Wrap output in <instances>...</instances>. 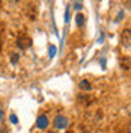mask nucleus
<instances>
[{"label": "nucleus", "instance_id": "10", "mask_svg": "<svg viewBox=\"0 0 131 133\" xmlns=\"http://www.w3.org/2000/svg\"><path fill=\"white\" fill-rule=\"evenodd\" d=\"M54 53H56V47H54V45H50V56L53 58V56H54Z\"/></svg>", "mask_w": 131, "mask_h": 133}, {"label": "nucleus", "instance_id": "6", "mask_svg": "<svg viewBox=\"0 0 131 133\" xmlns=\"http://www.w3.org/2000/svg\"><path fill=\"white\" fill-rule=\"evenodd\" d=\"M121 66H122L123 70H128V68L131 66V61L128 58H122L121 59Z\"/></svg>", "mask_w": 131, "mask_h": 133}, {"label": "nucleus", "instance_id": "1", "mask_svg": "<svg viewBox=\"0 0 131 133\" xmlns=\"http://www.w3.org/2000/svg\"><path fill=\"white\" fill-rule=\"evenodd\" d=\"M68 118L63 115H57L54 118V121H53V125H54V129H57V130H62V129H65L68 127Z\"/></svg>", "mask_w": 131, "mask_h": 133}, {"label": "nucleus", "instance_id": "15", "mask_svg": "<svg viewBox=\"0 0 131 133\" xmlns=\"http://www.w3.org/2000/svg\"><path fill=\"white\" fill-rule=\"evenodd\" d=\"M2 133H8V130H6V129H3V130H2Z\"/></svg>", "mask_w": 131, "mask_h": 133}, {"label": "nucleus", "instance_id": "7", "mask_svg": "<svg viewBox=\"0 0 131 133\" xmlns=\"http://www.w3.org/2000/svg\"><path fill=\"white\" fill-rule=\"evenodd\" d=\"M75 23H77V26L82 27V26L84 24V15H83V14H77V17H75Z\"/></svg>", "mask_w": 131, "mask_h": 133}, {"label": "nucleus", "instance_id": "16", "mask_svg": "<svg viewBox=\"0 0 131 133\" xmlns=\"http://www.w3.org/2000/svg\"><path fill=\"white\" fill-rule=\"evenodd\" d=\"M84 133H93V132H84Z\"/></svg>", "mask_w": 131, "mask_h": 133}, {"label": "nucleus", "instance_id": "9", "mask_svg": "<svg viewBox=\"0 0 131 133\" xmlns=\"http://www.w3.org/2000/svg\"><path fill=\"white\" fill-rule=\"evenodd\" d=\"M9 119H11V123H12V124H17V123H18V118H17V115H14V114H11Z\"/></svg>", "mask_w": 131, "mask_h": 133}, {"label": "nucleus", "instance_id": "11", "mask_svg": "<svg viewBox=\"0 0 131 133\" xmlns=\"http://www.w3.org/2000/svg\"><path fill=\"white\" fill-rule=\"evenodd\" d=\"M78 101H89L88 95H78Z\"/></svg>", "mask_w": 131, "mask_h": 133}, {"label": "nucleus", "instance_id": "12", "mask_svg": "<svg viewBox=\"0 0 131 133\" xmlns=\"http://www.w3.org/2000/svg\"><path fill=\"white\" fill-rule=\"evenodd\" d=\"M74 8H75V9H82L83 6H82V3H80V2H75V3H74Z\"/></svg>", "mask_w": 131, "mask_h": 133}, {"label": "nucleus", "instance_id": "8", "mask_svg": "<svg viewBox=\"0 0 131 133\" xmlns=\"http://www.w3.org/2000/svg\"><path fill=\"white\" fill-rule=\"evenodd\" d=\"M11 62H12V64H17V62H18V55H17V53H12V55H11Z\"/></svg>", "mask_w": 131, "mask_h": 133}, {"label": "nucleus", "instance_id": "14", "mask_svg": "<svg viewBox=\"0 0 131 133\" xmlns=\"http://www.w3.org/2000/svg\"><path fill=\"white\" fill-rule=\"evenodd\" d=\"M2 118H3V112H2V109H0V121H2Z\"/></svg>", "mask_w": 131, "mask_h": 133}, {"label": "nucleus", "instance_id": "2", "mask_svg": "<svg viewBox=\"0 0 131 133\" xmlns=\"http://www.w3.org/2000/svg\"><path fill=\"white\" fill-rule=\"evenodd\" d=\"M121 42L123 47H131V29H123L121 33Z\"/></svg>", "mask_w": 131, "mask_h": 133}, {"label": "nucleus", "instance_id": "5", "mask_svg": "<svg viewBox=\"0 0 131 133\" xmlns=\"http://www.w3.org/2000/svg\"><path fill=\"white\" fill-rule=\"evenodd\" d=\"M78 86H80L82 91H90L92 89V86H90V83L88 80H82V82L78 83Z\"/></svg>", "mask_w": 131, "mask_h": 133}, {"label": "nucleus", "instance_id": "4", "mask_svg": "<svg viewBox=\"0 0 131 133\" xmlns=\"http://www.w3.org/2000/svg\"><path fill=\"white\" fill-rule=\"evenodd\" d=\"M36 125H38L39 129H47V127H48V118L45 115H39L38 119H36Z\"/></svg>", "mask_w": 131, "mask_h": 133}, {"label": "nucleus", "instance_id": "3", "mask_svg": "<svg viewBox=\"0 0 131 133\" xmlns=\"http://www.w3.org/2000/svg\"><path fill=\"white\" fill-rule=\"evenodd\" d=\"M17 45H18V49H21V50H27L32 45V39L29 36H20L17 39Z\"/></svg>", "mask_w": 131, "mask_h": 133}, {"label": "nucleus", "instance_id": "13", "mask_svg": "<svg viewBox=\"0 0 131 133\" xmlns=\"http://www.w3.org/2000/svg\"><path fill=\"white\" fill-rule=\"evenodd\" d=\"M125 133H131V123L127 124V127H125Z\"/></svg>", "mask_w": 131, "mask_h": 133}]
</instances>
